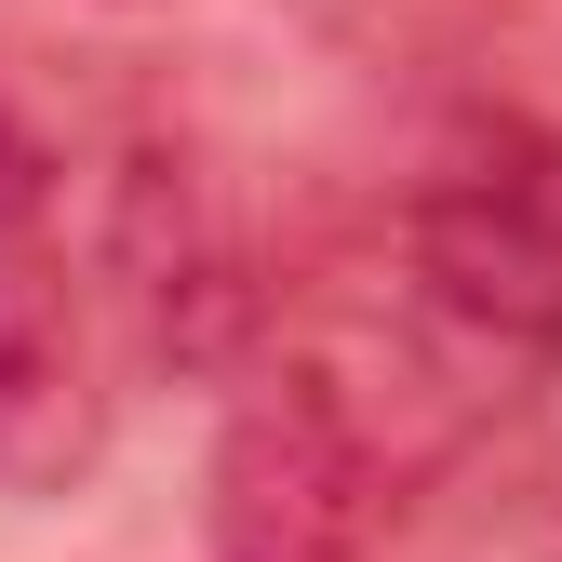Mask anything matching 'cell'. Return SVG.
I'll return each mask as SVG.
<instances>
[{
    "label": "cell",
    "instance_id": "6da1fadb",
    "mask_svg": "<svg viewBox=\"0 0 562 562\" xmlns=\"http://www.w3.org/2000/svg\"><path fill=\"white\" fill-rule=\"evenodd\" d=\"M108 148L0 54V496H81L121 429Z\"/></svg>",
    "mask_w": 562,
    "mask_h": 562
},
{
    "label": "cell",
    "instance_id": "7a4b0ae2",
    "mask_svg": "<svg viewBox=\"0 0 562 562\" xmlns=\"http://www.w3.org/2000/svg\"><path fill=\"white\" fill-rule=\"evenodd\" d=\"M415 335L469 375H522L562 335V134L522 108H469L402 201Z\"/></svg>",
    "mask_w": 562,
    "mask_h": 562
},
{
    "label": "cell",
    "instance_id": "3957f363",
    "mask_svg": "<svg viewBox=\"0 0 562 562\" xmlns=\"http://www.w3.org/2000/svg\"><path fill=\"white\" fill-rule=\"evenodd\" d=\"M389 429L335 362H268L215 442V562H389Z\"/></svg>",
    "mask_w": 562,
    "mask_h": 562
},
{
    "label": "cell",
    "instance_id": "277c9868",
    "mask_svg": "<svg viewBox=\"0 0 562 562\" xmlns=\"http://www.w3.org/2000/svg\"><path fill=\"white\" fill-rule=\"evenodd\" d=\"M509 402H522V456H536V496H549V522H562V335H549L536 362L509 375Z\"/></svg>",
    "mask_w": 562,
    "mask_h": 562
}]
</instances>
